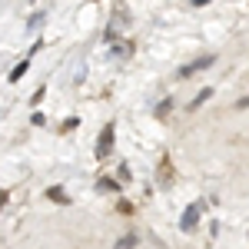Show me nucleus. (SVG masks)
Returning <instances> with one entry per match:
<instances>
[{
  "label": "nucleus",
  "instance_id": "obj_1",
  "mask_svg": "<svg viewBox=\"0 0 249 249\" xmlns=\"http://www.w3.org/2000/svg\"><path fill=\"white\" fill-rule=\"evenodd\" d=\"M113 140H116V126L107 123V126L100 130V140H96V160H110V153H113Z\"/></svg>",
  "mask_w": 249,
  "mask_h": 249
},
{
  "label": "nucleus",
  "instance_id": "obj_2",
  "mask_svg": "<svg viewBox=\"0 0 249 249\" xmlns=\"http://www.w3.org/2000/svg\"><path fill=\"white\" fill-rule=\"evenodd\" d=\"M213 63H216V57H213V53H206V57L193 60V63H186V67H179V70H176V80H186V77H193V73H199V70L213 67Z\"/></svg>",
  "mask_w": 249,
  "mask_h": 249
},
{
  "label": "nucleus",
  "instance_id": "obj_3",
  "mask_svg": "<svg viewBox=\"0 0 249 249\" xmlns=\"http://www.w3.org/2000/svg\"><path fill=\"white\" fill-rule=\"evenodd\" d=\"M199 213H203V203H190V206L183 210L179 230H183V232H193V230H196V223H199Z\"/></svg>",
  "mask_w": 249,
  "mask_h": 249
},
{
  "label": "nucleus",
  "instance_id": "obj_4",
  "mask_svg": "<svg viewBox=\"0 0 249 249\" xmlns=\"http://www.w3.org/2000/svg\"><path fill=\"white\" fill-rule=\"evenodd\" d=\"M30 60H34V57H23V60L17 63V67L10 70V83H20V80H23V73L30 70Z\"/></svg>",
  "mask_w": 249,
  "mask_h": 249
},
{
  "label": "nucleus",
  "instance_id": "obj_5",
  "mask_svg": "<svg viewBox=\"0 0 249 249\" xmlns=\"http://www.w3.org/2000/svg\"><path fill=\"white\" fill-rule=\"evenodd\" d=\"M206 100H213V87H203V90H199V93L193 96L190 110H199V107H203V103H206Z\"/></svg>",
  "mask_w": 249,
  "mask_h": 249
},
{
  "label": "nucleus",
  "instance_id": "obj_6",
  "mask_svg": "<svg viewBox=\"0 0 249 249\" xmlns=\"http://www.w3.org/2000/svg\"><path fill=\"white\" fill-rule=\"evenodd\" d=\"M136 246H140V236H136V232H126V236H123L113 249H136Z\"/></svg>",
  "mask_w": 249,
  "mask_h": 249
},
{
  "label": "nucleus",
  "instance_id": "obj_7",
  "mask_svg": "<svg viewBox=\"0 0 249 249\" xmlns=\"http://www.w3.org/2000/svg\"><path fill=\"white\" fill-rule=\"evenodd\" d=\"M96 186H100V193H116V190H120V183H116V179H110V176H103Z\"/></svg>",
  "mask_w": 249,
  "mask_h": 249
},
{
  "label": "nucleus",
  "instance_id": "obj_8",
  "mask_svg": "<svg viewBox=\"0 0 249 249\" xmlns=\"http://www.w3.org/2000/svg\"><path fill=\"white\" fill-rule=\"evenodd\" d=\"M47 199H53V203H63V206L70 203V196H67L63 190H57V186H53V190H47Z\"/></svg>",
  "mask_w": 249,
  "mask_h": 249
},
{
  "label": "nucleus",
  "instance_id": "obj_9",
  "mask_svg": "<svg viewBox=\"0 0 249 249\" xmlns=\"http://www.w3.org/2000/svg\"><path fill=\"white\" fill-rule=\"evenodd\" d=\"M170 110H173V100H170V96L156 103V116H166V113H170Z\"/></svg>",
  "mask_w": 249,
  "mask_h": 249
},
{
  "label": "nucleus",
  "instance_id": "obj_10",
  "mask_svg": "<svg viewBox=\"0 0 249 249\" xmlns=\"http://www.w3.org/2000/svg\"><path fill=\"white\" fill-rule=\"evenodd\" d=\"M43 20H47V14H34V17L27 20V27H30V30H37V27L43 23Z\"/></svg>",
  "mask_w": 249,
  "mask_h": 249
},
{
  "label": "nucleus",
  "instance_id": "obj_11",
  "mask_svg": "<svg viewBox=\"0 0 249 249\" xmlns=\"http://www.w3.org/2000/svg\"><path fill=\"white\" fill-rule=\"evenodd\" d=\"M43 93H47V87H40V90H37V93H34V96H30V107H37V103H40V100H43Z\"/></svg>",
  "mask_w": 249,
  "mask_h": 249
},
{
  "label": "nucleus",
  "instance_id": "obj_12",
  "mask_svg": "<svg viewBox=\"0 0 249 249\" xmlns=\"http://www.w3.org/2000/svg\"><path fill=\"white\" fill-rule=\"evenodd\" d=\"M77 126H80V120H77V116H70V120L63 123V130H77Z\"/></svg>",
  "mask_w": 249,
  "mask_h": 249
},
{
  "label": "nucleus",
  "instance_id": "obj_13",
  "mask_svg": "<svg viewBox=\"0 0 249 249\" xmlns=\"http://www.w3.org/2000/svg\"><path fill=\"white\" fill-rule=\"evenodd\" d=\"M236 107H239V110H249V96H243V100H239Z\"/></svg>",
  "mask_w": 249,
  "mask_h": 249
},
{
  "label": "nucleus",
  "instance_id": "obj_14",
  "mask_svg": "<svg viewBox=\"0 0 249 249\" xmlns=\"http://www.w3.org/2000/svg\"><path fill=\"white\" fill-rule=\"evenodd\" d=\"M193 7H206V3H210V0H190Z\"/></svg>",
  "mask_w": 249,
  "mask_h": 249
},
{
  "label": "nucleus",
  "instance_id": "obj_15",
  "mask_svg": "<svg viewBox=\"0 0 249 249\" xmlns=\"http://www.w3.org/2000/svg\"><path fill=\"white\" fill-rule=\"evenodd\" d=\"M3 203H7V190H0V210H3Z\"/></svg>",
  "mask_w": 249,
  "mask_h": 249
}]
</instances>
